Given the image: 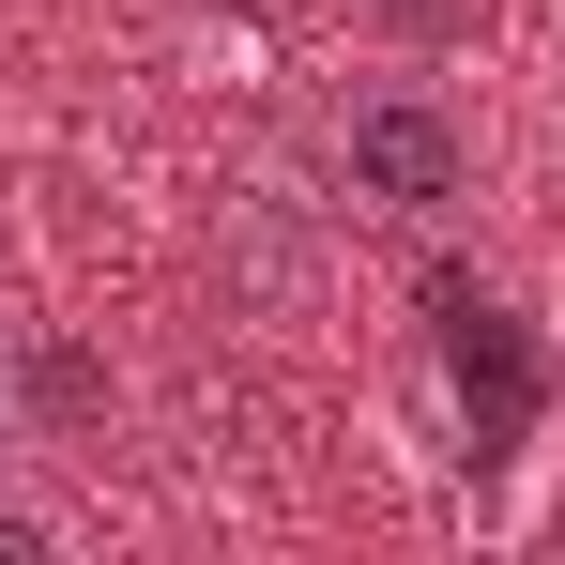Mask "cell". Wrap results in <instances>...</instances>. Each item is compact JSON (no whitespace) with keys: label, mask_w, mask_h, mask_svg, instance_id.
I'll use <instances>...</instances> for the list:
<instances>
[{"label":"cell","mask_w":565,"mask_h":565,"mask_svg":"<svg viewBox=\"0 0 565 565\" xmlns=\"http://www.w3.org/2000/svg\"><path fill=\"white\" fill-rule=\"evenodd\" d=\"M15 444H31V352L0 337V459H15Z\"/></svg>","instance_id":"obj_4"},{"label":"cell","mask_w":565,"mask_h":565,"mask_svg":"<svg viewBox=\"0 0 565 565\" xmlns=\"http://www.w3.org/2000/svg\"><path fill=\"white\" fill-rule=\"evenodd\" d=\"M337 184L367 199V214H459L473 199V122L459 93H428V77H367V93L337 107Z\"/></svg>","instance_id":"obj_1"},{"label":"cell","mask_w":565,"mask_h":565,"mask_svg":"<svg viewBox=\"0 0 565 565\" xmlns=\"http://www.w3.org/2000/svg\"><path fill=\"white\" fill-rule=\"evenodd\" d=\"M428 352H444V397H459V428L489 459L551 413V352L520 337V306H489L473 276H428Z\"/></svg>","instance_id":"obj_2"},{"label":"cell","mask_w":565,"mask_h":565,"mask_svg":"<svg viewBox=\"0 0 565 565\" xmlns=\"http://www.w3.org/2000/svg\"><path fill=\"white\" fill-rule=\"evenodd\" d=\"M31 551H62V504H15L0 489V565H31Z\"/></svg>","instance_id":"obj_3"}]
</instances>
